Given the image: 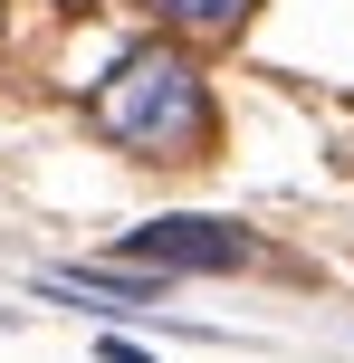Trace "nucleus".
I'll return each mask as SVG.
<instances>
[{"instance_id":"7ed1b4c3","label":"nucleus","mask_w":354,"mask_h":363,"mask_svg":"<svg viewBox=\"0 0 354 363\" xmlns=\"http://www.w3.org/2000/svg\"><path fill=\"white\" fill-rule=\"evenodd\" d=\"M153 19H172V29H201V38H230L259 0H144Z\"/></svg>"},{"instance_id":"f03ea898","label":"nucleus","mask_w":354,"mask_h":363,"mask_svg":"<svg viewBox=\"0 0 354 363\" xmlns=\"http://www.w3.org/2000/svg\"><path fill=\"white\" fill-rule=\"evenodd\" d=\"M125 258L134 268H192V277H230V268H259V239L249 230H230V220H153V230H134L125 239Z\"/></svg>"},{"instance_id":"f257e3e1","label":"nucleus","mask_w":354,"mask_h":363,"mask_svg":"<svg viewBox=\"0 0 354 363\" xmlns=\"http://www.w3.org/2000/svg\"><path fill=\"white\" fill-rule=\"evenodd\" d=\"M96 134L134 163H201L211 134H221V106H211V77L192 67L182 48H134L115 57V77L87 96Z\"/></svg>"}]
</instances>
